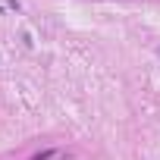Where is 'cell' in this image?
Instances as JSON below:
<instances>
[{
  "mask_svg": "<svg viewBox=\"0 0 160 160\" xmlns=\"http://www.w3.org/2000/svg\"><path fill=\"white\" fill-rule=\"evenodd\" d=\"M57 157H60V151L57 148H47V151H38L32 160H57Z\"/></svg>",
  "mask_w": 160,
  "mask_h": 160,
  "instance_id": "obj_1",
  "label": "cell"
}]
</instances>
